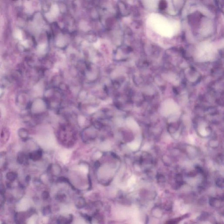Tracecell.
Wrapping results in <instances>:
<instances>
[{
    "label": "cell",
    "instance_id": "obj_1",
    "mask_svg": "<svg viewBox=\"0 0 224 224\" xmlns=\"http://www.w3.org/2000/svg\"><path fill=\"white\" fill-rule=\"evenodd\" d=\"M18 136L20 138L23 140H26L29 137V132L28 131L24 128H20L18 131Z\"/></svg>",
    "mask_w": 224,
    "mask_h": 224
},
{
    "label": "cell",
    "instance_id": "obj_2",
    "mask_svg": "<svg viewBox=\"0 0 224 224\" xmlns=\"http://www.w3.org/2000/svg\"><path fill=\"white\" fill-rule=\"evenodd\" d=\"M179 125L178 123H172L168 125V131L170 134H173L178 129Z\"/></svg>",
    "mask_w": 224,
    "mask_h": 224
},
{
    "label": "cell",
    "instance_id": "obj_3",
    "mask_svg": "<svg viewBox=\"0 0 224 224\" xmlns=\"http://www.w3.org/2000/svg\"><path fill=\"white\" fill-rule=\"evenodd\" d=\"M210 214L207 212L204 211L201 213V214L198 217L197 219L198 221H205L208 220Z\"/></svg>",
    "mask_w": 224,
    "mask_h": 224
},
{
    "label": "cell",
    "instance_id": "obj_4",
    "mask_svg": "<svg viewBox=\"0 0 224 224\" xmlns=\"http://www.w3.org/2000/svg\"><path fill=\"white\" fill-rule=\"evenodd\" d=\"M41 156H42V152L40 151H38L33 152L30 156L33 160H36L40 159L41 158Z\"/></svg>",
    "mask_w": 224,
    "mask_h": 224
},
{
    "label": "cell",
    "instance_id": "obj_5",
    "mask_svg": "<svg viewBox=\"0 0 224 224\" xmlns=\"http://www.w3.org/2000/svg\"><path fill=\"white\" fill-rule=\"evenodd\" d=\"M162 161L165 164V165L166 166H169L171 165V163H172V161L170 157L166 155H164L162 157Z\"/></svg>",
    "mask_w": 224,
    "mask_h": 224
},
{
    "label": "cell",
    "instance_id": "obj_6",
    "mask_svg": "<svg viewBox=\"0 0 224 224\" xmlns=\"http://www.w3.org/2000/svg\"><path fill=\"white\" fill-rule=\"evenodd\" d=\"M207 111L208 112V113L210 115H212V116L216 115L218 114V109L215 107H213V106H211V107H210L209 108L207 109Z\"/></svg>",
    "mask_w": 224,
    "mask_h": 224
},
{
    "label": "cell",
    "instance_id": "obj_7",
    "mask_svg": "<svg viewBox=\"0 0 224 224\" xmlns=\"http://www.w3.org/2000/svg\"><path fill=\"white\" fill-rule=\"evenodd\" d=\"M17 175L14 172H9L7 174L6 178L10 181H13L16 179Z\"/></svg>",
    "mask_w": 224,
    "mask_h": 224
},
{
    "label": "cell",
    "instance_id": "obj_8",
    "mask_svg": "<svg viewBox=\"0 0 224 224\" xmlns=\"http://www.w3.org/2000/svg\"><path fill=\"white\" fill-rule=\"evenodd\" d=\"M209 145L210 147H211L213 148H216L219 146V141L217 140L212 139L210 141Z\"/></svg>",
    "mask_w": 224,
    "mask_h": 224
},
{
    "label": "cell",
    "instance_id": "obj_9",
    "mask_svg": "<svg viewBox=\"0 0 224 224\" xmlns=\"http://www.w3.org/2000/svg\"><path fill=\"white\" fill-rule=\"evenodd\" d=\"M219 199H218L217 198L213 197H211L209 199V203L210 206L212 207H216V205L217 203L218 202Z\"/></svg>",
    "mask_w": 224,
    "mask_h": 224
},
{
    "label": "cell",
    "instance_id": "obj_10",
    "mask_svg": "<svg viewBox=\"0 0 224 224\" xmlns=\"http://www.w3.org/2000/svg\"><path fill=\"white\" fill-rule=\"evenodd\" d=\"M156 179L157 182L159 183H164L165 182V177L161 173L157 174L156 175Z\"/></svg>",
    "mask_w": 224,
    "mask_h": 224
},
{
    "label": "cell",
    "instance_id": "obj_11",
    "mask_svg": "<svg viewBox=\"0 0 224 224\" xmlns=\"http://www.w3.org/2000/svg\"><path fill=\"white\" fill-rule=\"evenodd\" d=\"M216 184L217 187L219 188H222L224 187V179L222 177L218 178L216 181Z\"/></svg>",
    "mask_w": 224,
    "mask_h": 224
},
{
    "label": "cell",
    "instance_id": "obj_12",
    "mask_svg": "<svg viewBox=\"0 0 224 224\" xmlns=\"http://www.w3.org/2000/svg\"><path fill=\"white\" fill-rule=\"evenodd\" d=\"M207 202V200L205 196H203L200 198L198 201V204L200 205H206Z\"/></svg>",
    "mask_w": 224,
    "mask_h": 224
},
{
    "label": "cell",
    "instance_id": "obj_13",
    "mask_svg": "<svg viewBox=\"0 0 224 224\" xmlns=\"http://www.w3.org/2000/svg\"><path fill=\"white\" fill-rule=\"evenodd\" d=\"M172 202H167V203H165V205H164V208L165 209L166 211H170L172 209Z\"/></svg>",
    "mask_w": 224,
    "mask_h": 224
},
{
    "label": "cell",
    "instance_id": "obj_14",
    "mask_svg": "<svg viewBox=\"0 0 224 224\" xmlns=\"http://www.w3.org/2000/svg\"><path fill=\"white\" fill-rule=\"evenodd\" d=\"M223 159H224V158H223V155H221V154H220L218 156V157H217L216 160H217V162H218V163H223Z\"/></svg>",
    "mask_w": 224,
    "mask_h": 224
},
{
    "label": "cell",
    "instance_id": "obj_15",
    "mask_svg": "<svg viewBox=\"0 0 224 224\" xmlns=\"http://www.w3.org/2000/svg\"><path fill=\"white\" fill-rule=\"evenodd\" d=\"M15 36L18 39H21L22 38V34H21V32L19 31V30H17L15 33Z\"/></svg>",
    "mask_w": 224,
    "mask_h": 224
},
{
    "label": "cell",
    "instance_id": "obj_16",
    "mask_svg": "<svg viewBox=\"0 0 224 224\" xmlns=\"http://www.w3.org/2000/svg\"><path fill=\"white\" fill-rule=\"evenodd\" d=\"M177 221H176L175 218L173 219H171L167 221L165 224H177Z\"/></svg>",
    "mask_w": 224,
    "mask_h": 224
},
{
    "label": "cell",
    "instance_id": "obj_17",
    "mask_svg": "<svg viewBox=\"0 0 224 224\" xmlns=\"http://www.w3.org/2000/svg\"><path fill=\"white\" fill-rule=\"evenodd\" d=\"M5 201V197L3 193L0 192V202L4 203Z\"/></svg>",
    "mask_w": 224,
    "mask_h": 224
},
{
    "label": "cell",
    "instance_id": "obj_18",
    "mask_svg": "<svg viewBox=\"0 0 224 224\" xmlns=\"http://www.w3.org/2000/svg\"><path fill=\"white\" fill-rule=\"evenodd\" d=\"M196 172H190L188 174V176L189 177H195L196 175Z\"/></svg>",
    "mask_w": 224,
    "mask_h": 224
},
{
    "label": "cell",
    "instance_id": "obj_19",
    "mask_svg": "<svg viewBox=\"0 0 224 224\" xmlns=\"http://www.w3.org/2000/svg\"><path fill=\"white\" fill-rule=\"evenodd\" d=\"M149 218L148 216L146 215L145 218V224H148L149 222Z\"/></svg>",
    "mask_w": 224,
    "mask_h": 224
},
{
    "label": "cell",
    "instance_id": "obj_20",
    "mask_svg": "<svg viewBox=\"0 0 224 224\" xmlns=\"http://www.w3.org/2000/svg\"><path fill=\"white\" fill-rule=\"evenodd\" d=\"M165 5H166V4H165V2H163V3L160 4V7H163L162 8H164V7L165 6Z\"/></svg>",
    "mask_w": 224,
    "mask_h": 224
},
{
    "label": "cell",
    "instance_id": "obj_21",
    "mask_svg": "<svg viewBox=\"0 0 224 224\" xmlns=\"http://www.w3.org/2000/svg\"><path fill=\"white\" fill-rule=\"evenodd\" d=\"M76 224H84V223L83 222V221H79Z\"/></svg>",
    "mask_w": 224,
    "mask_h": 224
},
{
    "label": "cell",
    "instance_id": "obj_22",
    "mask_svg": "<svg viewBox=\"0 0 224 224\" xmlns=\"http://www.w3.org/2000/svg\"><path fill=\"white\" fill-rule=\"evenodd\" d=\"M1 93H2V90L0 89V95H1Z\"/></svg>",
    "mask_w": 224,
    "mask_h": 224
},
{
    "label": "cell",
    "instance_id": "obj_23",
    "mask_svg": "<svg viewBox=\"0 0 224 224\" xmlns=\"http://www.w3.org/2000/svg\"><path fill=\"white\" fill-rule=\"evenodd\" d=\"M189 224V223H188L186 222V223H185V224Z\"/></svg>",
    "mask_w": 224,
    "mask_h": 224
},
{
    "label": "cell",
    "instance_id": "obj_24",
    "mask_svg": "<svg viewBox=\"0 0 224 224\" xmlns=\"http://www.w3.org/2000/svg\"><path fill=\"white\" fill-rule=\"evenodd\" d=\"M219 224V223H217V224Z\"/></svg>",
    "mask_w": 224,
    "mask_h": 224
}]
</instances>
